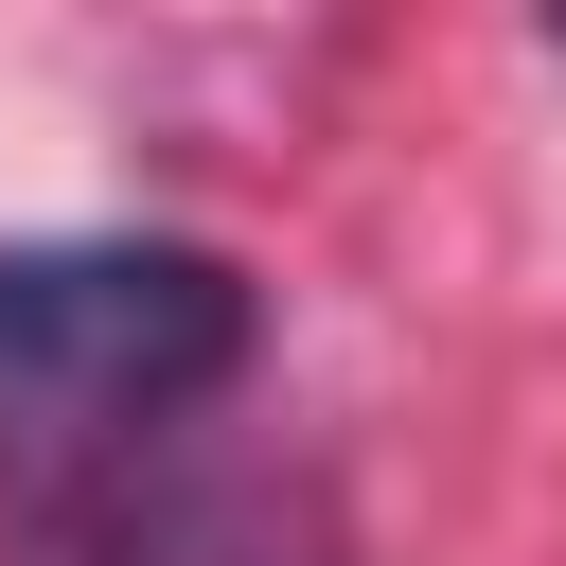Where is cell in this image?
I'll return each mask as SVG.
<instances>
[{
  "mask_svg": "<svg viewBox=\"0 0 566 566\" xmlns=\"http://www.w3.org/2000/svg\"><path fill=\"white\" fill-rule=\"evenodd\" d=\"M71 566H354L336 548V495L283 478V460H230V478H177V495H124Z\"/></svg>",
  "mask_w": 566,
  "mask_h": 566,
  "instance_id": "7a4b0ae2",
  "label": "cell"
},
{
  "mask_svg": "<svg viewBox=\"0 0 566 566\" xmlns=\"http://www.w3.org/2000/svg\"><path fill=\"white\" fill-rule=\"evenodd\" d=\"M248 354H265V301L195 230H35V248H0V513L18 531L88 513Z\"/></svg>",
  "mask_w": 566,
  "mask_h": 566,
  "instance_id": "6da1fadb",
  "label": "cell"
}]
</instances>
